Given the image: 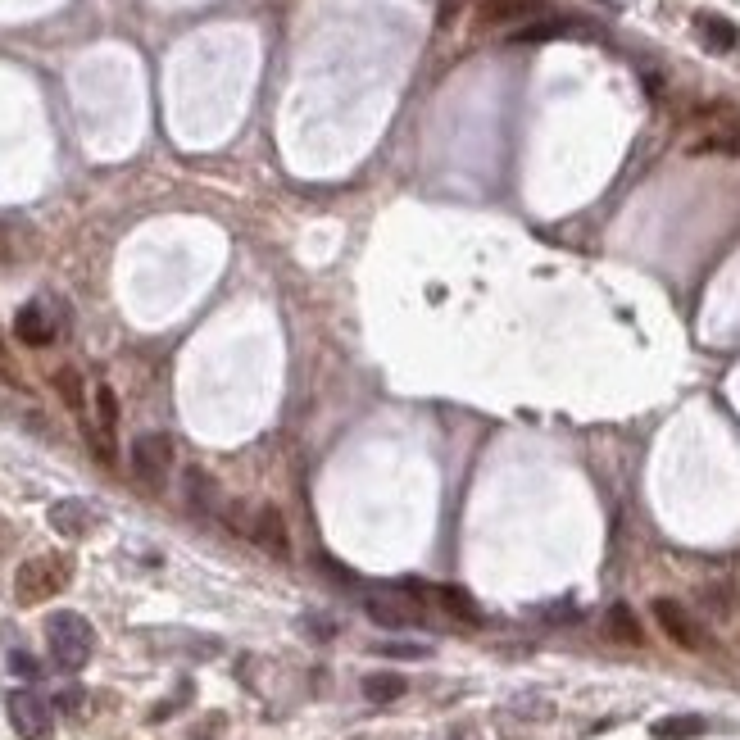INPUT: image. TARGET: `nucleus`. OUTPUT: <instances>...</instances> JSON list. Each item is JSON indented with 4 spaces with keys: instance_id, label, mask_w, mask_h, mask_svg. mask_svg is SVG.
Segmentation results:
<instances>
[{
    "instance_id": "21",
    "label": "nucleus",
    "mask_w": 740,
    "mask_h": 740,
    "mask_svg": "<svg viewBox=\"0 0 740 740\" xmlns=\"http://www.w3.org/2000/svg\"><path fill=\"white\" fill-rule=\"evenodd\" d=\"M377 654H391V659H423V645H377Z\"/></svg>"
},
{
    "instance_id": "22",
    "label": "nucleus",
    "mask_w": 740,
    "mask_h": 740,
    "mask_svg": "<svg viewBox=\"0 0 740 740\" xmlns=\"http://www.w3.org/2000/svg\"><path fill=\"white\" fill-rule=\"evenodd\" d=\"M10 668L19 672V677H37V663H32L28 654H14V659H10Z\"/></svg>"
},
{
    "instance_id": "10",
    "label": "nucleus",
    "mask_w": 740,
    "mask_h": 740,
    "mask_svg": "<svg viewBox=\"0 0 740 740\" xmlns=\"http://www.w3.org/2000/svg\"><path fill=\"white\" fill-rule=\"evenodd\" d=\"M695 32H700V41L709 50H718V55H727V50L740 46V28L731 19H722V14H695Z\"/></svg>"
},
{
    "instance_id": "16",
    "label": "nucleus",
    "mask_w": 740,
    "mask_h": 740,
    "mask_svg": "<svg viewBox=\"0 0 740 740\" xmlns=\"http://www.w3.org/2000/svg\"><path fill=\"white\" fill-rule=\"evenodd\" d=\"M364 695L377 704L400 700V695H405V677H400V672H373V677H364Z\"/></svg>"
},
{
    "instance_id": "4",
    "label": "nucleus",
    "mask_w": 740,
    "mask_h": 740,
    "mask_svg": "<svg viewBox=\"0 0 740 740\" xmlns=\"http://www.w3.org/2000/svg\"><path fill=\"white\" fill-rule=\"evenodd\" d=\"M173 468V441L164 432H146L132 441V473L141 477L146 486H159Z\"/></svg>"
},
{
    "instance_id": "7",
    "label": "nucleus",
    "mask_w": 740,
    "mask_h": 740,
    "mask_svg": "<svg viewBox=\"0 0 740 740\" xmlns=\"http://www.w3.org/2000/svg\"><path fill=\"white\" fill-rule=\"evenodd\" d=\"M250 536H255V545H264L268 554H277V559H287L291 554V536H287V523H282V514H277L273 504H259L255 518H250L246 527Z\"/></svg>"
},
{
    "instance_id": "23",
    "label": "nucleus",
    "mask_w": 740,
    "mask_h": 740,
    "mask_svg": "<svg viewBox=\"0 0 740 740\" xmlns=\"http://www.w3.org/2000/svg\"><path fill=\"white\" fill-rule=\"evenodd\" d=\"M60 709H82V691H64L60 695Z\"/></svg>"
},
{
    "instance_id": "5",
    "label": "nucleus",
    "mask_w": 740,
    "mask_h": 740,
    "mask_svg": "<svg viewBox=\"0 0 740 740\" xmlns=\"http://www.w3.org/2000/svg\"><path fill=\"white\" fill-rule=\"evenodd\" d=\"M82 432L91 436L100 459L114 464V454H119V445H114V436H119V400H114L109 386H96V423H82Z\"/></svg>"
},
{
    "instance_id": "12",
    "label": "nucleus",
    "mask_w": 740,
    "mask_h": 740,
    "mask_svg": "<svg viewBox=\"0 0 740 740\" xmlns=\"http://www.w3.org/2000/svg\"><path fill=\"white\" fill-rule=\"evenodd\" d=\"M709 731V718H700V713H672V718H659L650 727L654 740H695Z\"/></svg>"
},
{
    "instance_id": "6",
    "label": "nucleus",
    "mask_w": 740,
    "mask_h": 740,
    "mask_svg": "<svg viewBox=\"0 0 740 740\" xmlns=\"http://www.w3.org/2000/svg\"><path fill=\"white\" fill-rule=\"evenodd\" d=\"M654 618H659L663 636H668L672 645H681V650H704V627L691 618V609L677 600H654Z\"/></svg>"
},
{
    "instance_id": "14",
    "label": "nucleus",
    "mask_w": 740,
    "mask_h": 740,
    "mask_svg": "<svg viewBox=\"0 0 740 740\" xmlns=\"http://www.w3.org/2000/svg\"><path fill=\"white\" fill-rule=\"evenodd\" d=\"M604 627H609V636H613V641H622V645H641L645 641L641 622H636V613L627 609V604H613L609 618H604Z\"/></svg>"
},
{
    "instance_id": "15",
    "label": "nucleus",
    "mask_w": 740,
    "mask_h": 740,
    "mask_svg": "<svg viewBox=\"0 0 740 740\" xmlns=\"http://www.w3.org/2000/svg\"><path fill=\"white\" fill-rule=\"evenodd\" d=\"M368 618L382 622V627H409V622H414V609H405L400 600H382V595H373V600H368Z\"/></svg>"
},
{
    "instance_id": "13",
    "label": "nucleus",
    "mask_w": 740,
    "mask_h": 740,
    "mask_svg": "<svg viewBox=\"0 0 740 740\" xmlns=\"http://www.w3.org/2000/svg\"><path fill=\"white\" fill-rule=\"evenodd\" d=\"M568 32H577V23H573V19H541V23H527V28L509 32V41H514V46H536V41L568 37Z\"/></svg>"
},
{
    "instance_id": "20",
    "label": "nucleus",
    "mask_w": 740,
    "mask_h": 740,
    "mask_svg": "<svg viewBox=\"0 0 740 740\" xmlns=\"http://www.w3.org/2000/svg\"><path fill=\"white\" fill-rule=\"evenodd\" d=\"M695 150H722V155H740V128H736V132H727V137H709V141H700Z\"/></svg>"
},
{
    "instance_id": "3",
    "label": "nucleus",
    "mask_w": 740,
    "mask_h": 740,
    "mask_svg": "<svg viewBox=\"0 0 740 740\" xmlns=\"http://www.w3.org/2000/svg\"><path fill=\"white\" fill-rule=\"evenodd\" d=\"M5 709H10V722L23 740H50L55 736V713H50V704L41 700L37 691H14Z\"/></svg>"
},
{
    "instance_id": "1",
    "label": "nucleus",
    "mask_w": 740,
    "mask_h": 740,
    "mask_svg": "<svg viewBox=\"0 0 740 740\" xmlns=\"http://www.w3.org/2000/svg\"><path fill=\"white\" fill-rule=\"evenodd\" d=\"M46 641H50V659L60 663L64 672H78L87 668L91 650H96V632H91V622L73 609H60L46 618Z\"/></svg>"
},
{
    "instance_id": "17",
    "label": "nucleus",
    "mask_w": 740,
    "mask_h": 740,
    "mask_svg": "<svg viewBox=\"0 0 740 740\" xmlns=\"http://www.w3.org/2000/svg\"><path fill=\"white\" fill-rule=\"evenodd\" d=\"M432 595H436V600H441L450 613H464V622H482V609H477L473 595L459 591V586H436Z\"/></svg>"
},
{
    "instance_id": "18",
    "label": "nucleus",
    "mask_w": 740,
    "mask_h": 740,
    "mask_svg": "<svg viewBox=\"0 0 740 740\" xmlns=\"http://www.w3.org/2000/svg\"><path fill=\"white\" fill-rule=\"evenodd\" d=\"M55 386H60L64 405H69L78 418H87V400H82V377L73 373V368H60V373H55Z\"/></svg>"
},
{
    "instance_id": "19",
    "label": "nucleus",
    "mask_w": 740,
    "mask_h": 740,
    "mask_svg": "<svg viewBox=\"0 0 740 740\" xmlns=\"http://www.w3.org/2000/svg\"><path fill=\"white\" fill-rule=\"evenodd\" d=\"M187 491H191V509H214V504H218L214 482H209L200 468H191V473H187Z\"/></svg>"
},
{
    "instance_id": "8",
    "label": "nucleus",
    "mask_w": 740,
    "mask_h": 740,
    "mask_svg": "<svg viewBox=\"0 0 740 740\" xmlns=\"http://www.w3.org/2000/svg\"><path fill=\"white\" fill-rule=\"evenodd\" d=\"M536 14H545V0H482L477 19L486 28H500V23H532Z\"/></svg>"
},
{
    "instance_id": "9",
    "label": "nucleus",
    "mask_w": 740,
    "mask_h": 740,
    "mask_svg": "<svg viewBox=\"0 0 740 740\" xmlns=\"http://www.w3.org/2000/svg\"><path fill=\"white\" fill-rule=\"evenodd\" d=\"M14 336H19L23 346L41 350V346H50V341H55V323H50V314L41 305H23L19 318H14Z\"/></svg>"
},
{
    "instance_id": "2",
    "label": "nucleus",
    "mask_w": 740,
    "mask_h": 740,
    "mask_svg": "<svg viewBox=\"0 0 740 740\" xmlns=\"http://www.w3.org/2000/svg\"><path fill=\"white\" fill-rule=\"evenodd\" d=\"M73 582V559L69 554H37L14 573V600L19 604H46Z\"/></svg>"
},
{
    "instance_id": "11",
    "label": "nucleus",
    "mask_w": 740,
    "mask_h": 740,
    "mask_svg": "<svg viewBox=\"0 0 740 740\" xmlns=\"http://www.w3.org/2000/svg\"><path fill=\"white\" fill-rule=\"evenodd\" d=\"M50 527L60 536H87L96 527V509H87L82 500H60L50 509Z\"/></svg>"
}]
</instances>
